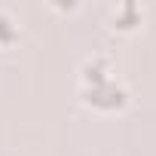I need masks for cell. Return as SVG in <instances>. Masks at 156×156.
Instances as JSON below:
<instances>
[{"label": "cell", "mask_w": 156, "mask_h": 156, "mask_svg": "<svg viewBox=\"0 0 156 156\" xmlns=\"http://www.w3.org/2000/svg\"><path fill=\"white\" fill-rule=\"evenodd\" d=\"M83 98L101 110H116L126 104V89L116 86L113 80H104V83H95V86H86L83 89Z\"/></svg>", "instance_id": "1"}, {"label": "cell", "mask_w": 156, "mask_h": 156, "mask_svg": "<svg viewBox=\"0 0 156 156\" xmlns=\"http://www.w3.org/2000/svg\"><path fill=\"white\" fill-rule=\"evenodd\" d=\"M16 37V28H12V22L6 19V16H0V40H12Z\"/></svg>", "instance_id": "3"}, {"label": "cell", "mask_w": 156, "mask_h": 156, "mask_svg": "<svg viewBox=\"0 0 156 156\" xmlns=\"http://www.w3.org/2000/svg\"><path fill=\"white\" fill-rule=\"evenodd\" d=\"M113 22H119L116 28H135V22H138V9H135L132 3H126V6H119V9L113 12Z\"/></svg>", "instance_id": "2"}]
</instances>
